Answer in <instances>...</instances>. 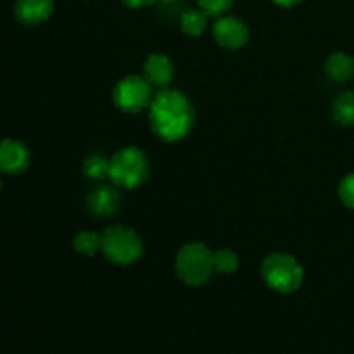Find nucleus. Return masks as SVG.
Returning a JSON list of instances; mask_svg holds the SVG:
<instances>
[{
  "label": "nucleus",
  "mask_w": 354,
  "mask_h": 354,
  "mask_svg": "<svg viewBox=\"0 0 354 354\" xmlns=\"http://www.w3.org/2000/svg\"><path fill=\"white\" fill-rule=\"evenodd\" d=\"M55 0H16L14 16L24 26H38L54 12Z\"/></svg>",
  "instance_id": "9"
},
{
  "label": "nucleus",
  "mask_w": 354,
  "mask_h": 354,
  "mask_svg": "<svg viewBox=\"0 0 354 354\" xmlns=\"http://www.w3.org/2000/svg\"><path fill=\"white\" fill-rule=\"evenodd\" d=\"M207 16L201 9H187L180 16V28L189 37H201L206 31Z\"/></svg>",
  "instance_id": "13"
},
{
  "label": "nucleus",
  "mask_w": 354,
  "mask_h": 354,
  "mask_svg": "<svg viewBox=\"0 0 354 354\" xmlns=\"http://www.w3.org/2000/svg\"><path fill=\"white\" fill-rule=\"evenodd\" d=\"M121 2L127 7H130V9H142V7L152 6V3H156L158 0H121Z\"/></svg>",
  "instance_id": "20"
},
{
  "label": "nucleus",
  "mask_w": 354,
  "mask_h": 354,
  "mask_svg": "<svg viewBox=\"0 0 354 354\" xmlns=\"http://www.w3.org/2000/svg\"><path fill=\"white\" fill-rule=\"evenodd\" d=\"M339 197H341L342 204L354 209V173H349L339 183Z\"/></svg>",
  "instance_id": "19"
},
{
  "label": "nucleus",
  "mask_w": 354,
  "mask_h": 354,
  "mask_svg": "<svg viewBox=\"0 0 354 354\" xmlns=\"http://www.w3.org/2000/svg\"><path fill=\"white\" fill-rule=\"evenodd\" d=\"M102 252L114 265L128 266L142 258L144 242L133 228L114 225L102 234Z\"/></svg>",
  "instance_id": "5"
},
{
  "label": "nucleus",
  "mask_w": 354,
  "mask_h": 354,
  "mask_svg": "<svg viewBox=\"0 0 354 354\" xmlns=\"http://www.w3.org/2000/svg\"><path fill=\"white\" fill-rule=\"evenodd\" d=\"M325 73L334 82H346L354 75V59L344 52H335L325 61Z\"/></svg>",
  "instance_id": "12"
},
{
  "label": "nucleus",
  "mask_w": 354,
  "mask_h": 354,
  "mask_svg": "<svg viewBox=\"0 0 354 354\" xmlns=\"http://www.w3.org/2000/svg\"><path fill=\"white\" fill-rule=\"evenodd\" d=\"M149 176V159L142 149L128 145L109 159V178L113 185L133 190L144 185Z\"/></svg>",
  "instance_id": "3"
},
{
  "label": "nucleus",
  "mask_w": 354,
  "mask_h": 354,
  "mask_svg": "<svg viewBox=\"0 0 354 354\" xmlns=\"http://www.w3.org/2000/svg\"><path fill=\"white\" fill-rule=\"evenodd\" d=\"M197 3L206 16L221 17L230 10V7L234 6V0H197Z\"/></svg>",
  "instance_id": "18"
},
{
  "label": "nucleus",
  "mask_w": 354,
  "mask_h": 354,
  "mask_svg": "<svg viewBox=\"0 0 354 354\" xmlns=\"http://www.w3.org/2000/svg\"><path fill=\"white\" fill-rule=\"evenodd\" d=\"M2 175V173H0ZM0 189H2V176H0Z\"/></svg>",
  "instance_id": "22"
},
{
  "label": "nucleus",
  "mask_w": 354,
  "mask_h": 354,
  "mask_svg": "<svg viewBox=\"0 0 354 354\" xmlns=\"http://www.w3.org/2000/svg\"><path fill=\"white\" fill-rule=\"evenodd\" d=\"M261 277L266 286L279 294H292L303 286L304 268L292 254L273 252L261 265Z\"/></svg>",
  "instance_id": "4"
},
{
  "label": "nucleus",
  "mask_w": 354,
  "mask_h": 354,
  "mask_svg": "<svg viewBox=\"0 0 354 354\" xmlns=\"http://www.w3.org/2000/svg\"><path fill=\"white\" fill-rule=\"evenodd\" d=\"M149 123L161 140L168 144L183 140L194 127V107L189 97L180 90L161 88L149 106Z\"/></svg>",
  "instance_id": "1"
},
{
  "label": "nucleus",
  "mask_w": 354,
  "mask_h": 354,
  "mask_svg": "<svg viewBox=\"0 0 354 354\" xmlns=\"http://www.w3.org/2000/svg\"><path fill=\"white\" fill-rule=\"evenodd\" d=\"M121 196L116 190V185H99L92 189V192L86 197V206L90 213L95 216H111L120 207Z\"/></svg>",
  "instance_id": "10"
},
{
  "label": "nucleus",
  "mask_w": 354,
  "mask_h": 354,
  "mask_svg": "<svg viewBox=\"0 0 354 354\" xmlns=\"http://www.w3.org/2000/svg\"><path fill=\"white\" fill-rule=\"evenodd\" d=\"M152 85L138 75H128L116 83L113 90L114 106L127 114L144 111L152 102Z\"/></svg>",
  "instance_id": "6"
},
{
  "label": "nucleus",
  "mask_w": 354,
  "mask_h": 354,
  "mask_svg": "<svg viewBox=\"0 0 354 354\" xmlns=\"http://www.w3.org/2000/svg\"><path fill=\"white\" fill-rule=\"evenodd\" d=\"M30 166V151L26 145L14 138L0 142V173L21 175Z\"/></svg>",
  "instance_id": "8"
},
{
  "label": "nucleus",
  "mask_w": 354,
  "mask_h": 354,
  "mask_svg": "<svg viewBox=\"0 0 354 354\" xmlns=\"http://www.w3.org/2000/svg\"><path fill=\"white\" fill-rule=\"evenodd\" d=\"M83 173L90 180H104L109 176V159L100 154H92L83 162Z\"/></svg>",
  "instance_id": "16"
},
{
  "label": "nucleus",
  "mask_w": 354,
  "mask_h": 354,
  "mask_svg": "<svg viewBox=\"0 0 354 354\" xmlns=\"http://www.w3.org/2000/svg\"><path fill=\"white\" fill-rule=\"evenodd\" d=\"M334 120L342 127H354V92H344L334 100Z\"/></svg>",
  "instance_id": "14"
},
{
  "label": "nucleus",
  "mask_w": 354,
  "mask_h": 354,
  "mask_svg": "<svg viewBox=\"0 0 354 354\" xmlns=\"http://www.w3.org/2000/svg\"><path fill=\"white\" fill-rule=\"evenodd\" d=\"M213 263L214 273H221V275H232V273H235L239 270V256L232 249L214 251Z\"/></svg>",
  "instance_id": "17"
},
{
  "label": "nucleus",
  "mask_w": 354,
  "mask_h": 354,
  "mask_svg": "<svg viewBox=\"0 0 354 354\" xmlns=\"http://www.w3.org/2000/svg\"><path fill=\"white\" fill-rule=\"evenodd\" d=\"M272 2H275L277 6L280 7H286V9H290V7H296L297 3H301L303 0H272Z\"/></svg>",
  "instance_id": "21"
},
{
  "label": "nucleus",
  "mask_w": 354,
  "mask_h": 354,
  "mask_svg": "<svg viewBox=\"0 0 354 354\" xmlns=\"http://www.w3.org/2000/svg\"><path fill=\"white\" fill-rule=\"evenodd\" d=\"M214 252L203 242H189L180 248L175 258L176 277L189 287H201L214 273Z\"/></svg>",
  "instance_id": "2"
},
{
  "label": "nucleus",
  "mask_w": 354,
  "mask_h": 354,
  "mask_svg": "<svg viewBox=\"0 0 354 354\" xmlns=\"http://www.w3.org/2000/svg\"><path fill=\"white\" fill-rule=\"evenodd\" d=\"M213 37L220 47L227 50H239L249 41V28L241 17L221 16L214 23Z\"/></svg>",
  "instance_id": "7"
},
{
  "label": "nucleus",
  "mask_w": 354,
  "mask_h": 354,
  "mask_svg": "<svg viewBox=\"0 0 354 354\" xmlns=\"http://www.w3.org/2000/svg\"><path fill=\"white\" fill-rule=\"evenodd\" d=\"M161 2H165V3H168V2H171V0H161Z\"/></svg>",
  "instance_id": "23"
},
{
  "label": "nucleus",
  "mask_w": 354,
  "mask_h": 354,
  "mask_svg": "<svg viewBox=\"0 0 354 354\" xmlns=\"http://www.w3.org/2000/svg\"><path fill=\"white\" fill-rule=\"evenodd\" d=\"M175 76V66L173 61L165 54H151L144 62V78L152 86L168 88L169 83Z\"/></svg>",
  "instance_id": "11"
},
{
  "label": "nucleus",
  "mask_w": 354,
  "mask_h": 354,
  "mask_svg": "<svg viewBox=\"0 0 354 354\" xmlns=\"http://www.w3.org/2000/svg\"><path fill=\"white\" fill-rule=\"evenodd\" d=\"M75 251L83 256H93L99 251H102V235L95 234L92 230H82L76 234L75 241Z\"/></svg>",
  "instance_id": "15"
}]
</instances>
